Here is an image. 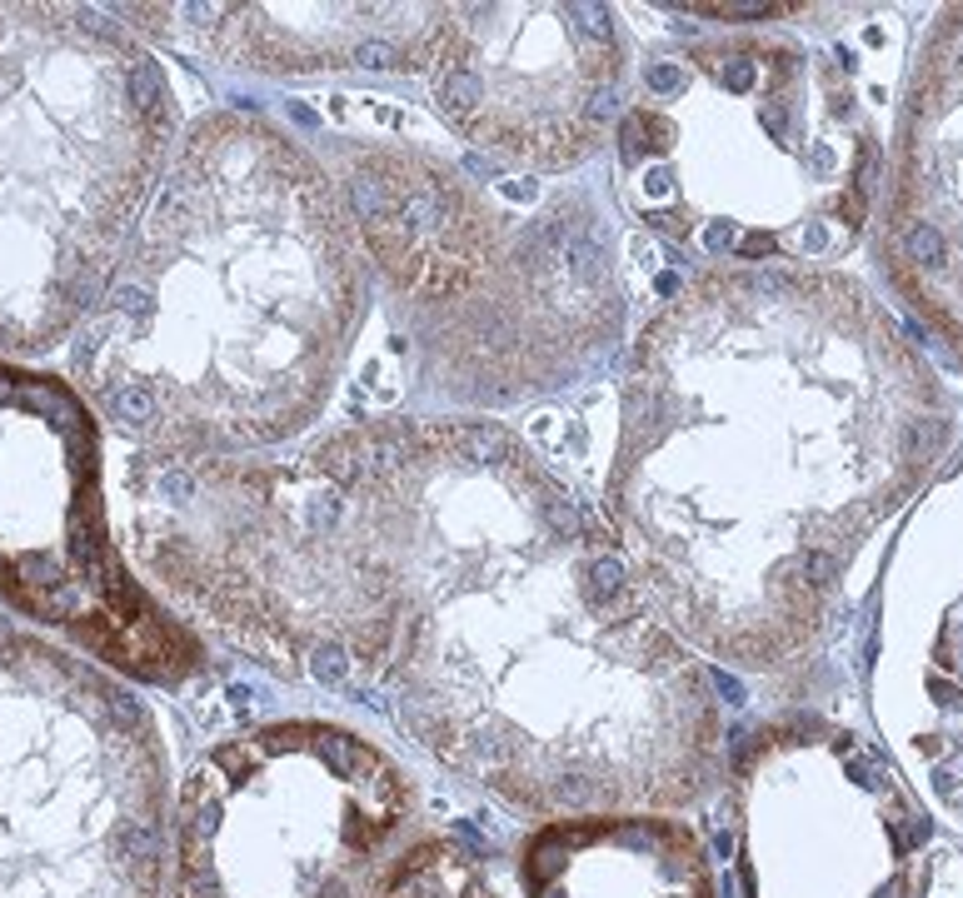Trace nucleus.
<instances>
[{
	"mask_svg": "<svg viewBox=\"0 0 963 898\" xmlns=\"http://www.w3.org/2000/svg\"><path fill=\"white\" fill-rule=\"evenodd\" d=\"M430 100L464 150L510 175H569L614 135L634 60L609 5H444Z\"/></svg>",
	"mask_w": 963,
	"mask_h": 898,
	"instance_id": "obj_10",
	"label": "nucleus"
},
{
	"mask_svg": "<svg viewBox=\"0 0 963 898\" xmlns=\"http://www.w3.org/2000/svg\"><path fill=\"white\" fill-rule=\"evenodd\" d=\"M385 294L415 395L510 409L595 375L624 335V284L585 185L480 170L425 135L320 140Z\"/></svg>",
	"mask_w": 963,
	"mask_h": 898,
	"instance_id": "obj_4",
	"label": "nucleus"
},
{
	"mask_svg": "<svg viewBox=\"0 0 963 898\" xmlns=\"http://www.w3.org/2000/svg\"><path fill=\"white\" fill-rule=\"evenodd\" d=\"M0 609L150 689L205 669V639L140 584L115 539L100 415L70 379L5 355Z\"/></svg>",
	"mask_w": 963,
	"mask_h": 898,
	"instance_id": "obj_9",
	"label": "nucleus"
},
{
	"mask_svg": "<svg viewBox=\"0 0 963 898\" xmlns=\"http://www.w3.org/2000/svg\"><path fill=\"white\" fill-rule=\"evenodd\" d=\"M135 36H160L245 76H425L444 5H120Z\"/></svg>",
	"mask_w": 963,
	"mask_h": 898,
	"instance_id": "obj_11",
	"label": "nucleus"
},
{
	"mask_svg": "<svg viewBox=\"0 0 963 898\" xmlns=\"http://www.w3.org/2000/svg\"><path fill=\"white\" fill-rule=\"evenodd\" d=\"M524 898H714V863L674 813L549 819L520 843Z\"/></svg>",
	"mask_w": 963,
	"mask_h": 898,
	"instance_id": "obj_12",
	"label": "nucleus"
},
{
	"mask_svg": "<svg viewBox=\"0 0 963 898\" xmlns=\"http://www.w3.org/2000/svg\"><path fill=\"white\" fill-rule=\"evenodd\" d=\"M878 145L834 60L704 36L634 66L614 120L624 215L699 270H784L859 240Z\"/></svg>",
	"mask_w": 963,
	"mask_h": 898,
	"instance_id": "obj_5",
	"label": "nucleus"
},
{
	"mask_svg": "<svg viewBox=\"0 0 963 898\" xmlns=\"http://www.w3.org/2000/svg\"><path fill=\"white\" fill-rule=\"evenodd\" d=\"M369 300L365 245L320 150L280 120L210 110L180 130L70 340V385L125 449L274 454L335 405Z\"/></svg>",
	"mask_w": 963,
	"mask_h": 898,
	"instance_id": "obj_3",
	"label": "nucleus"
},
{
	"mask_svg": "<svg viewBox=\"0 0 963 898\" xmlns=\"http://www.w3.org/2000/svg\"><path fill=\"white\" fill-rule=\"evenodd\" d=\"M180 140L165 60L95 5H0V355L76 340Z\"/></svg>",
	"mask_w": 963,
	"mask_h": 898,
	"instance_id": "obj_6",
	"label": "nucleus"
},
{
	"mask_svg": "<svg viewBox=\"0 0 963 898\" xmlns=\"http://www.w3.org/2000/svg\"><path fill=\"white\" fill-rule=\"evenodd\" d=\"M375 898H504L494 879L480 869L464 843L444 839V833H419L415 843L399 849L389 863L385 883Z\"/></svg>",
	"mask_w": 963,
	"mask_h": 898,
	"instance_id": "obj_13",
	"label": "nucleus"
},
{
	"mask_svg": "<svg viewBox=\"0 0 963 898\" xmlns=\"http://www.w3.org/2000/svg\"><path fill=\"white\" fill-rule=\"evenodd\" d=\"M110 524L200 639L379 689L419 754L524 819L674 813L724 774L699 654L500 419L365 415L240 459L125 449Z\"/></svg>",
	"mask_w": 963,
	"mask_h": 898,
	"instance_id": "obj_1",
	"label": "nucleus"
},
{
	"mask_svg": "<svg viewBox=\"0 0 963 898\" xmlns=\"http://www.w3.org/2000/svg\"><path fill=\"white\" fill-rule=\"evenodd\" d=\"M944 445L934 375L864 284L699 270L629 345L599 514L694 654L769 674Z\"/></svg>",
	"mask_w": 963,
	"mask_h": 898,
	"instance_id": "obj_2",
	"label": "nucleus"
},
{
	"mask_svg": "<svg viewBox=\"0 0 963 898\" xmlns=\"http://www.w3.org/2000/svg\"><path fill=\"white\" fill-rule=\"evenodd\" d=\"M171 823L150 704L0 609V898H165Z\"/></svg>",
	"mask_w": 963,
	"mask_h": 898,
	"instance_id": "obj_7",
	"label": "nucleus"
},
{
	"mask_svg": "<svg viewBox=\"0 0 963 898\" xmlns=\"http://www.w3.org/2000/svg\"><path fill=\"white\" fill-rule=\"evenodd\" d=\"M415 819L395 754L330 718L215 744L175 804L171 898H375Z\"/></svg>",
	"mask_w": 963,
	"mask_h": 898,
	"instance_id": "obj_8",
	"label": "nucleus"
}]
</instances>
